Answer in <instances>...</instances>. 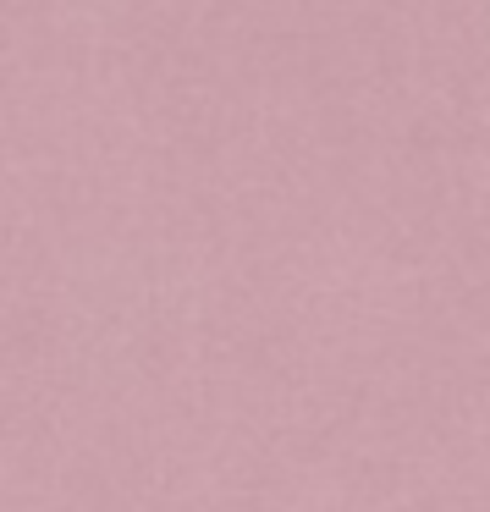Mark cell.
<instances>
[]
</instances>
